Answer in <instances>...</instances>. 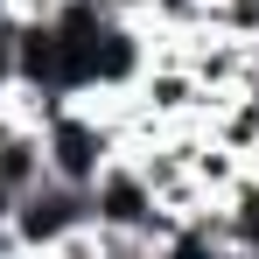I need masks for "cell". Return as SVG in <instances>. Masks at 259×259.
<instances>
[{
  "label": "cell",
  "instance_id": "obj_7",
  "mask_svg": "<svg viewBox=\"0 0 259 259\" xmlns=\"http://www.w3.org/2000/svg\"><path fill=\"white\" fill-rule=\"evenodd\" d=\"M133 259H161V252H154V245H147V252H133Z\"/></svg>",
  "mask_w": 259,
  "mask_h": 259
},
{
  "label": "cell",
  "instance_id": "obj_1",
  "mask_svg": "<svg viewBox=\"0 0 259 259\" xmlns=\"http://www.w3.org/2000/svg\"><path fill=\"white\" fill-rule=\"evenodd\" d=\"M84 210H91V231H126V238H147V245H161V231L175 224V217L161 210L147 168L133 161V147H119V154L98 168V182L84 189Z\"/></svg>",
  "mask_w": 259,
  "mask_h": 259
},
{
  "label": "cell",
  "instance_id": "obj_4",
  "mask_svg": "<svg viewBox=\"0 0 259 259\" xmlns=\"http://www.w3.org/2000/svg\"><path fill=\"white\" fill-rule=\"evenodd\" d=\"M217 217H224V238L245 259H259V168H245L224 196H217Z\"/></svg>",
  "mask_w": 259,
  "mask_h": 259
},
{
  "label": "cell",
  "instance_id": "obj_8",
  "mask_svg": "<svg viewBox=\"0 0 259 259\" xmlns=\"http://www.w3.org/2000/svg\"><path fill=\"white\" fill-rule=\"evenodd\" d=\"M203 7H217V0H203Z\"/></svg>",
  "mask_w": 259,
  "mask_h": 259
},
{
  "label": "cell",
  "instance_id": "obj_2",
  "mask_svg": "<svg viewBox=\"0 0 259 259\" xmlns=\"http://www.w3.org/2000/svg\"><path fill=\"white\" fill-rule=\"evenodd\" d=\"M91 224L84 210V189H70V182H56V175H42L21 203H14V217H7V231H14V245H21V259H42L56 252L63 238H77Z\"/></svg>",
  "mask_w": 259,
  "mask_h": 259
},
{
  "label": "cell",
  "instance_id": "obj_5",
  "mask_svg": "<svg viewBox=\"0 0 259 259\" xmlns=\"http://www.w3.org/2000/svg\"><path fill=\"white\" fill-rule=\"evenodd\" d=\"M210 7L203 0H140V21L147 28H161V35H182V28H196Z\"/></svg>",
  "mask_w": 259,
  "mask_h": 259
},
{
  "label": "cell",
  "instance_id": "obj_6",
  "mask_svg": "<svg viewBox=\"0 0 259 259\" xmlns=\"http://www.w3.org/2000/svg\"><path fill=\"white\" fill-rule=\"evenodd\" d=\"M21 91V21L0 14V98Z\"/></svg>",
  "mask_w": 259,
  "mask_h": 259
},
{
  "label": "cell",
  "instance_id": "obj_3",
  "mask_svg": "<svg viewBox=\"0 0 259 259\" xmlns=\"http://www.w3.org/2000/svg\"><path fill=\"white\" fill-rule=\"evenodd\" d=\"M161 259H245L231 238H224V217H217V203H203V210L175 217L168 231H161V245H154Z\"/></svg>",
  "mask_w": 259,
  "mask_h": 259
}]
</instances>
